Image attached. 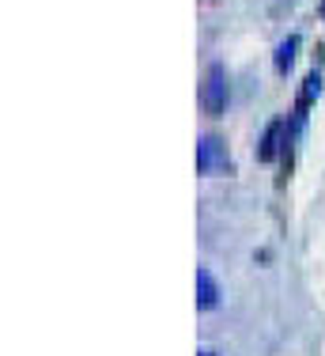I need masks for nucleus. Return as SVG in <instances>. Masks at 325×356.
Listing matches in <instances>:
<instances>
[{
  "instance_id": "f257e3e1",
  "label": "nucleus",
  "mask_w": 325,
  "mask_h": 356,
  "mask_svg": "<svg viewBox=\"0 0 325 356\" xmlns=\"http://www.w3.org/2000/svg\"><path fill=\"white\" fill-rule=\"evenodd\" d=\"M201 103H204V114H212V118H219L227 110V69L224 65H208Z\"/></svg>"
},
{
  "instance_id": "f03ea898",
  "label": "nucleus",
  "mask_w": 325,
  "mask_h": 356,
  "mask_svg": "<svg viewBox=\"0 0 325 356\" xmlns=\"http://www.w3.org/2000/svg\"><path fill=\"white\" fill-rule=\"evenodd\" d=\"M231 159H227V144L216 137V133H208V137L197 140V171L201 175H216V171H227Z\"/></svg>"
},
{
  "instance_id": "7ed1b4c3",
  "label": "nucleus",
  "mask_w": 325,
  "mask_h": 356,
  "mask_svg": "<svg viewBox=\"0 0 325 356\" xmlns=\"http://www.w3.org/2000/svg\"><path fill=\"white\" fill-rule=\"evenodd\" d=\"M284 148H288V122H284V118H276V122L265 129L261 144H258V159H261V163H272L276 152H284Z\"/></svg>"
},
{
  "instance_id": "20e7f679",
  "label": "nucleus",
  "mask_w": 325,
  "mask_h": 356,
  "mask_svg": "<svg viewBox=\"0 0 325 356\" xmlns=\"http://www.w3.org/2000/svg\"><path fill=\"white\" fill-rule=\"evenodd\" d=\"M197 307L201 311H216L219 307V284L208 269H197Z\"/></svg>"
},
{
  "instance_id": "39448f33",
  "label": "nucleus",
  "mask_w": 325,
  "mask_h": 356,
  "mask_svg": "<svg viewBox=\"0 0 325 356\" xmlns=\"http://www.w3.org/2000/svg\"><path fill=\"white\" fill-rule=\"evenodd\" d=\"M322 95V72L314 69V72H306V80H303V91H299V103H295V110H299V118L310 110V103Z\"/></svg>"
},
{
  "instance_id": "423d86ee",
  "label": "nucleus",
  "mask_w": 325,
  "mask_h": 356,
  "mask_svg": "<svg viewBox=\"0 0 325 356\" xmlns=\"http://www.w3.org/2000/svg\"><path fill=\"white\" fill-rule=\"evenodd\" d=\"M295 54H299V38H295V35H288V38L276 46V57H272V65H276V72H280V76H288V72H292Z\"/></svg>"
},
{
  "instance_id": "0eeeda50",
  "label": "nucleus",
  "mask_w": 325,
  "mask_h": 356,
  "mask_svg": "<svg viewBox=\"0 0 325 356\" xmlns=\"http://www.w3.org/2000/svg\"><path fill=\"white\" fill-rule=\"evenodd\" d=\"M197 356H216V353H208V349H204V353H197Z\"/></svg>"
},
{
  "instance_id": "6e6552de",
  "label": "nucleus",
  "mask_w": 325,
  "mask_h": 356,
  "mask_svg": "<svg viewBox=\"0 0 325 356\" xmlns=\"http://www.w3.org/2000/svg\"><path fill=\"white\" fill-rule=\"evenodd\" d=\"M322 15H325V0H322Z\"/></svg>"
}]
</instances>
